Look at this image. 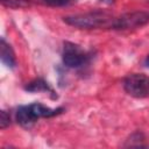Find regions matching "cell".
I'll use <instances>...</instances> for the list:
<instances>
[{"mask_svg":"<svg viewBox=\"0 0 149 149\" xmlns=\"http://www.w3.org/2000/svg\"><path fill=\"white\" fill-rule=\"evenodd\" d=\"M64 21L73 27L83 29L93 28H114L115 17L104 12H92L85 14H77L64 17Z\"/></svg>","mask_w":149,"mask_h":149,"instance_id":"obj_1","label":"cell"},{"mask_svg":"<svg viewBox=\"0 0 149 149\" xmlns=\"http://www.w3.org/2000/svg\"><path fill=\"white\" fill-rule=\"evenodd\" d=\"M125 91L134 98L149 97V77L143 73H132L123 81Z\"/></svg>","mask_w":149,"mask_h":149,"instance_id":"obj_2","label":"cell"},{"mask_svg":"<svg viewBox=\"0 0 149 149\" xmlns=\"http://www.w3.org/2000/svg\"><path fill=\"white\" fill-rule=\"evenodd\" d=\"M149 22V12L144 10H136L132 13L123 14L115 19L114 28L115 29H134L142 27Z\"/></svg>","mask_w":149,"mask_h":149,"instance_id":"obj_3","label":"cell"},{"mask_svg":"<svg viewBox=\"0 0 149 149\" xmlns=\"http://www.w3.org/2000/svg\"><path fill=\"white\" fill-rule=\"evenodd\" d=\"M86 61L85 51L77 44L66 42L63 49V62L69 68H78Z\"/></svg>","mask_w":149,"mask_h":149,"instance_id":"obj_4","label":"cell"},{"mask_svg":"<svg viewBox=\"0 0 149 149\" xmlns=\"http://www.w3.org/2000/svg\"><path fill=\"white\" fill-rule=\"evenodd\" d=\"M16 120L23 127H30L35 123L37 118L35 116L31 106H21L16 112Z\"/></svg>","mask_w":149,"mask_h":149,"instance_id":"obj_5","label":"cell"},{"mask_svg":"<svg viewBox=\"0 0 149 149\" xmlns=\"http://www.w3.org/2000/svg\"><path fill=\"white\" fill-rule=\"evenodd\" d=\"M1 61L8 68H14L16 64L14 51H13L12 47L8 43H6V41L3 38L1 40Z\"/></svg>","mask_w":149,"mask_h":149,"instance_id":"obj_6","label":"cell"},{"mask_svg":"<svg viewBox=\"0 0 149 149\" xmlns=\"http://www.w3.org/2000/svg\"><path fill=\"white\" fill-rule=\"evenodd\" d=\"M31 106V109L35 114V116L37 119L40 118H49V116H54L56 114H58L62 109L61 108H57V109H52V108H49L47 106H43L41 104H33L30 105Z\"/></svg>","mask_w":149,"mask_h":149,"instance_id":"obj_7","label":"cell"},{"mask_svg":"<svg viewBox=\"0 0 149 149\" xmlns=\"http://www.w3.org/2000/svg\"><path fill=\"white\" fill-rule=\"evenodd\" d=\"M28 91H31V92H36V91H48L49 87H48V84L45 81H43L42 79H36L31 83H29L26 87Z\"/></svg>","mask_w":149,"mask_h":149,"instance_id":"obj_8","label":"cell"},{"mask_svg":"<svg viewBox=\"0 0 149 149\" xmlns=\"http://www.w3.org/2000/svg\"><path fill=\"white\" fill-rule=\"evenodd\" d=\"M10 122V118H9V114L6 113V111H2L1 112V116H0V127L3 129L6 128Z\"/></svg>","mask_w":149,"mask_h":149,"instance_id":"obj_9","label":"cell"},{"mask_svg":"<svg viewBox=\"0 0 149 149\" xmlns=\"http://www.w3.org/2000/svg\"><path fill=\"white\" fill-rule=\"evenodd\" d=\"M44 1L50 6H63L68 3L70 0H44Z\"/></svg>","mask_w":149,"mask_h":149,"instance_id":"obj_10","label":"cell"},{"mask_svg":"<svg viewBox=\"0 0 149 149\" xmlns=\"http://www.w3.org/2000/svg\"><path fill=\"white\" fill-rule=\"evenodd\" d=\"M146 64H147V66L149 68V56L147 57V59H146Z\"/></svg>","mask_w":149,"mask_h":149,"instance_id":"obj_11","label":"cell"}]
</instances>
